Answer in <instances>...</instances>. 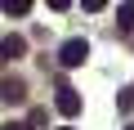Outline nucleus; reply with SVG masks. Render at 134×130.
<instances>
[{
	"label": "nucleus",
	"instance_id": "1",
	"mask_svg": "<svg viewBox=\"0 0 134 130\" xmlns=\"http://www.w3.org/2000/svg\"><path fill=\"white\" fill-rule=\"evenodd\" d=\"M85 58H90V45H85L81 36H76V40H67V45L58 49V63H63V67H81Z\"/></svg>",
	"mask_w": 134,
	"mask_h": 130
},
{
	"label": "nucleus",
	"instance_id": "2",
	"mask_svg": "<svg viewBox=\"0 0 134 130\" xmlns=\"http://www.w3.org/2000/svg\"><path fill=\"white\" fill-rule=\"evenodd\" d=\"M54 103H58L63 117H76V112H81V94H76L72 85H58V99H54Z\"/></svg>",
	"mask_w": 134,
	"mask_h": 130
},
{
	"label": "nucleus",
	"instance_id": "3",
	"mask_svg": "<svg viewBox=\"0 0 134 130\" xmlns=\"http://www.w3.org/2000/svg\"><path fill=\"white\" fill-rule=\"evenodd\" d=\"M23 99H27V85L18 76H5V81H0V103H23Z\"/></svg>",
	"mask_w": 134,
	"mask_h": 130
},
{
	"label": "nucleus",
	"instance_id": "4",
	"mask_svg": "<svg viewBox=\"0 0 134 130\" xmlns=\"http://www.w3.org/2000/svg\"><path fill=\"white\" fill-rule=\"evenodd\" d=\"M23 54H27V40H23V36H5V40H0V63L23 58Z\"/></svg>",
	"mask_w": 134,
	"mask_h": 130
},
{
	"label": "nucleus",
	"instance_id": "5",
	"mask_svg": "<svg viewBox=\"0 0 134 130\" xmlns=\"http://www.w3.org/2000/svg\"><path fill=\"white\" fill-rule=\"evenodd\" d=\"M0 9H5L9 18H23V14L31 9V0H0Z\"/></svg>",
	"mask_w": 134,
	"mask_h": 130
},
{
	"label": "nucleus",
	"instance_id": "6",
	"mask_svg": "<svg viewBox=\"0 0 134 130\" xmlns=\"http://www.w3.org/2000/svg\"><path fill=\"white\" fill-rule=\"evenodd\" d=\"M116 23H121V32H134V5H121L116 9Z\"/></svg>",
	"mask_w": 134,
	"mask_h": 130
},
{
	"label": "nucleus",
	"instance_id": "7",
	"mask_svg": "<svg viewBox=\"0 0 134 130\" xmlns=\"http://www.w3.org/2000/svg\"><path fill=\"white\" fill-rule=\"evenodd\" d=\"M0 130H31V126H27V121H5Z\"/></svg>",
	"mask_w": 134,
	"mask_h": 130
},
{
	"label": "nucleus",
	"instance_id": "8",
	"mask_svg": "<svg viewBox=\"0 0 134 130\" xmlns=\"http://www.w3.org/2000/svg\"><path fill=\"white\" fill-rule=\"evenodd\" d=\"M63 130H72V126H63Z\"/></svg>",
	"mask_w": 134,
	"mask_h": 130
},
{
	"label": "nucleus",
	"instance_id": "9",
	"mask_svg": "<svg viewBox=\"0 0 134 130\" xmlns=\"http://www.w3.org/2000/svg\"><path fill=\"white\" fill-rule=\"evenodd\" d=\"M130 130H134V121H130Z\"/></svg>",
	"mask_w": 134,
	"mask_h": 130
}]
</instances>
